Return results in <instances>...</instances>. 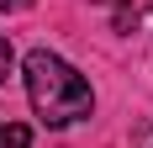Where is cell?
I'll return each mask as SVG.
<instances>
[{
	"instance_id": "1",
	"label": "cell",
	"mask_w": 153,
	"mask_h": 148,
	"mask_svg": "<svg viewBox=\"0 0 153 148\" xmlns=\"http://www.w3.org/2000/svg\"><path fill=\"white\" fill-rule=\"evenodd\" d=\"M27 95H32V111L48 127H69V122L95 111V90L58 53H48V48H32L27 53Z\"/></svg>"
},
{
	"instance_id": "2",
	"label": "cell",
	"mask_w": 153,
	"mask_h": 148,
	"mask_svg": "<svg viewBox=\"0 0 153 148\" xmlns=\"http://www.w3.org/2000/svg\"><path fill=\"white\" fill-rule=\"evenodd\" d=\"M0 148H32V127H21V122H0Z\"/></svg>"
},
{
	"instance_id": "3",
	"label": "cell",
	"mask_w": 153,
	"mask_h": 148,
	"mask_svg": "<svg viewBox=\"0 0 153 148\" xmlns=\"http://www.w3.org/2000/svg\"><path fill=\"white\" fill-rule=\"evenodd\" d=\"M11 64H16V53H11V43L0 37V85H5V74H11Z\"/></svg>"
},
{
	"instance_id": "4",
	"label": "cell",
	"mask_w": 153,
	"mask_h": 148,
	"mask_svg": "<svg viewBox=\"0 0 153 148\" xmlns=\"http://www.w3.org/2000/svg\"><path fill=\"white\" fill-rule=\"evenodd\" d=\"M32 0H0V11H27Z\"/></svg>"
},
{
	"instance_id": "5",
	"label": "cell",
	"mask_w": 153,
	"mask_h": 148,
	"mask_svg": "<svg viewBox=\"0 0 153 148\" xmlns=\"http://www.w3.org/2000/svg\"><path fill=\"white\" fill-rule=\"evenodd\" d=\"M111 5H127V0H111Z\"/></svg>"
}]
</instances>
